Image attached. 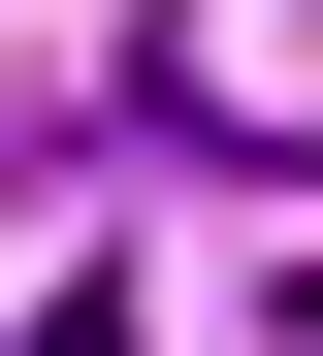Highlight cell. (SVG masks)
Returning <instances> with one entry per match:
<instances>
[{"label":"cell","mask_w":323,"mask_h":356,"mask_svg":"<svg viewBox=\"0 0 323 356\" xmlns=\"http://www.w3.org/2000/svg\"><path fill=\"white\" fill-rule=\"evenodd\" d=\"M33 162H65V130H33V97H0V195H33Z\"/></svg>","instance_id":"cell-1"},{"label":"cell","mask_w":323,"mask_h":356,"mask_svg":"<svg viewBox=\"0 0 323 356\" xmlns=\"http://www.w3.org/2000/svg\"><path fill=\"white\" fill-rule=\"evenodd\" d=\"M33 356H129V324H33Z\"/></svg>","instance_id":"cell-2"}]
</instances>
